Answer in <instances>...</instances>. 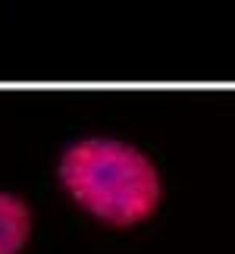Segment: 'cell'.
I'll return each mask as SVG.
<instances>
[{
    "mask_svg": "<svg viewBox=\"0 0 235 254\" xmlns=\"http://www.w3.org/2000/svg\"><path fill=\"white\" fill-rule=\"evenodd\" d=\"M60 179L82 207L113 226L141 223L160 201V176L154 163L122 141L88 138L66 148Z\"/></svg>",
    "mask_w": 235,
    "mask_h": 254,
    "instance_id": "cell-1",
    "label": "cell"
},
{
    "mask_svg": "<svg viewBox=\"0 0 235 254\" xmlns=\"http://www.w3.org/2000/svg\"><path fill=\"white\" fill-rule=\"evenodd\" d=\"M32 217H28L25 201L13 194H0V254H16L25 245Z\"/></svg>",
    "mask_w": 235,
    "mask_h": 254,
    "instance_id": "cell-2",
    "label": "cell"
}]
</instances>
